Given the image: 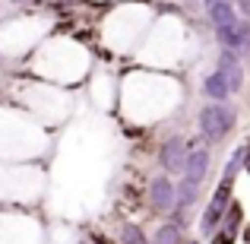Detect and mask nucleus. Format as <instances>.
<instances>
[{
    "label": "nucleus",
    "instance_id": "nucleus-1",
    "mask_svg": "<svg viewBox=\"0 0 250 244\" xmlns=\"http://www.w3.org/2000/svg\"><path fill=\"white\" fill-rule=\"evenodd\" d=\"M234 108L231 105H225V102H212V105H206V108L200 111V133L206 136V140H225L228 133H231V127H234Z\"/></svg>",
    "mask_w": 250,
    "mask_h": 244
},
{
    "label": "nucleus",
    "instance_id": "nucleus-2",
    "mask_svg": "<svg viewBox=\"0 0 250 244\" xmlns=\"http://www.w3.org/2000/svg\"><path fill=\"white\" fill-rule=\"evenodd\" d=\"M231 184L234 181H225V177H222V184L215 187L212 200H209L206 213H203V219H200V232L203 235H212L215 228L222 225V216H225V209L231 206Z\"/></svg>",
    "mask_w": 250,
    "mask_h": 244
},
{
    "label": "nucleus",
    "instance_id": "nucleus-3",
    "mask_svg": "<svg viewBox=\"0 0 250 244\" xmlns=\"http://www.w3.org/2000/svg\"><path fill=\"white\" fill-rule=\"evenodd\" d=\"M159 162L168 175H181L184 171V162H187V143L181 136H171V140L162 143V153H159Z\"/></svg>",
    "mask_w": 250,
    "mask_h": 244
},
{
    "label": "nucleus",
    "instance_id": "nucleus-4",
    "mask_svg": "<svg viewBox=\"0 0 250 244\" xmlns=\"http://www.w3.org/2000/svg\"><path fill=\"white\" fill-rule=\"evenodd\" d=\"M215 73H222V80L228 83V92H241V86H244V64H241V57L234 51H222L219 54V70Z\"/></svg>",
    "mask_w": 250,
    "mask_h": 244
},
{
    "label": "nucleus",
    "instance_id": "nucleus-5",
    "mask_svg": "<svg viewBox=\"0 0 250 244\" xmlns=\"http://www.w3.org/2000/svg\"><path fill=\"white\" fill-rule=\"evenodd\" d=\"M206 171H209V149H193V153H187V162H184V171H181L184 181L200 187Z\"/></svg>",
    "mask_w": 250,
    "mask_h": 244
},
{
    "label": "nucleus",
    "instance_id": "nucleus-6",
    "mask_svg": "<svg viewBox=\"0 0 250 244\" xmlns=\"http://www.w3.org/2000/svg\"><path fill=\"white\" fill-rule=\"evenodd\" d=\"M149 197H152V206L162 209V213L174 209V181H171L168 175L152 177V184H149Z\"/></svg>",
    "mask_w": 250,
    "mask_h": 244
},
{
    "label": "nucleus",
    "instance_id": "nucleus-7",
    "mask_svg": "<svg viewBox=\"0 0 250 244\" xmlns=\"http://www.w3.org/2000/svg\"><path fill=\"white\" fill-rule=\"evenodd\" d=\"M209 16H212V25H215V29L238 22V13H234V3H231V0H219V3H212V6H209Z\"/></svg>",
    "mask_w": 250,
    "mask_h": 244
},
{
    "label": "nucleus",
    "instance_id": "nucleus-8",
    "mask_svg": "<svg viewBox=\"0 0 250 244\" xmlns=\"http://www.w3.org/2000/svg\"><path fill=\"white\" fill-rule=\"evenodd\" d=\"M203 92H206L212 102H225L231 92H228V83L222 80V73H209L206 80H203Z\"/></svg>",
    "mask_w": 250,
    "mask_h": 244
},
{
    "label": "nucleus",
    "instance_id": "nucleus-9",
    "mask_svg": "<svg viewBox=\"0 0 250 244\" xmlns=\"http://www.w3.org/2000/svg\"><path fill=\"white\" fill-rule=\"evenodd\" d=\"M152 244H184V238H181V225H162L159 232H155V241Z\"/></svg>",
    "mask_w": 250,
    "mask_h": 244
},
{
    "label": "nucleus",
    "instance_id": "nucleus-10",
    "mask_svg": "<svg viewBox=\"0 0 250 244\" xmlns=\"http://www.w3.org/2000/svg\"><path fill=\"white\" fill-rule=\"evenodd\" d=\"M121 244H152L146 241V232L140 225H124L121 228Z\"/></svg>",
    "mask_w": 250,
    "mask_h": 244
},
{
    "label": "nucleus",
    "instance_id": "nucleus-11",
    "mask_svg": "<svg viewBox=\"0 0 250 244\" xmlns=\"http://www.w3.org/2000/svg\"><path fill=\"white\" fill-rule=\"evenodd\" d=\"M244 155H247V146H238V149L231 153V159H228V165H225V181H234L238 168L244 165Z\"/></svg>",
    "mask_w": 250,
    "mask_h": 244
},
{
    "label": "nucleus",
    "instance_id": "nucleus-12",
    "mask_svg": "<svg viewBox=\"0 0 250 244\" xmlns=\"http://www.w3.org/2000/svg\"><path fill=\"white\" fill-rule=\"evenodd\" d=\"M238 10H241V13H244V16L250 19V0H238Z\"/></svg>",
    "mask_w": 250,
    "mask_h": 244
},
{
    "label": "nucleus",
    "instance_id": "nucleus-13",
    "mask_svg": "<svg viewBox=\"0 0 250 244\" xmlns=\"http://www.w3.org/2000/svg\"><path fill=\"white\" fill-rule=\"evenodd\" d=\"M212 244H231V238H228V235H219V238H212Z\"/></svg>",
    "mask_w": 250,
    "mask_h": 244
},
{
    "label": "nucleus",
    "instance_id": "nucleus-14",
    "mask_svg": "<svg viewBox=\"0 0 250 244\" xmlns=\"http://www.w3.org/2000/svg\"><path fill=\"white\" fill-rule=\"evenodd\" d=\"M206 3H209V6H212V3H219V0H206Z\"/></svg>",
    "mask_w": 250,
    "mask_h": 244
},
{
    "label": "nucleus",
    "instance_id": "nucleus-15",
    "mask_svg": "<svg viewBox=\"0 0 250 244\" xmlns=\"http://www.w3.org/2000/svg\"><path fill=\"white\" fill-rule=\"evenodd\" d=\"M184 244H196V241H184Z\"/></svg>",
    "mask_w": 250,
    "mask_h": 244
},
{
    "label": "nucleus",
    "instance_id": "nucleus-16",
    "mask_svg": "<svg viewBox=\"0 0 250 244\" xmlns=\"http://www.w3.org/2000/svg\"><path fill=\"white\" fill-rule=\"evenodd\" d=\"M13 3H22V0H13Z\"/></svg>",
    "mask_w": 250,
    "mask_h": 244
}]
</instances>
